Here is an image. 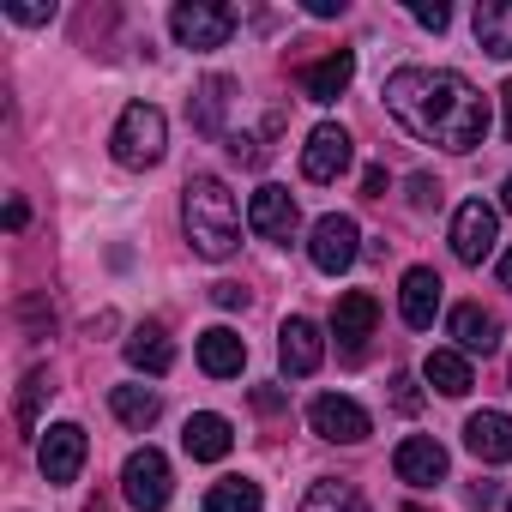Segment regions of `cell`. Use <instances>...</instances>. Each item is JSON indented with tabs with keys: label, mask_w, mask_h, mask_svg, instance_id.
<instances>
[{
	"label": "cell",
	"mask_w": 512,
	"mask_h": 512,
	"mask_svg": "<svg viewBox=\"0 0 512 512\" xmlns=\"http://www.w3.org/2000/svg\"><path fill=\"white\" fill-rule=\"evenodd\" d=\"M386 109L422 145L476 151L488 139V97L464 73H446V67H398L386 79Z\"/></svg>",
	"instance_id": "cell-1"
},
{
	"label": "cell",
	"mask_w": 512,
	"mask_h": 512,
	"mask_svg": "<svg viewBox=\"0 0 512 512\" xmlns=\"http://www.w3.org/2000/svg\"><path fill=\"white\" fill-rule=\"evenodd\" d=\"M181 223H187V241L199 260H229L241 247V205L217 175H193L181 187Z\"/></svg>",
	"instance_id": "cell-2"
},
{
	"label": "cell",
	"mask_w": 512,
	"mask_h": 512,
	"mask_svg": "<svg viewBox=\"0 0 512 512\" xmlns=\"http://www.w3.org/2000/svg\"><path fill=\"white\" fill-rule=\"evenodd\" d=\"M109 151H115L121 169H151V163H163V151H169V121H163V109L127 103L121 121H115V133H109Z\"/></svg>",
	"instance_id": "cell-3"
},
{
	"label": "cell",
	"mask_w": 512,
	"mask_h": 512,
	"mask_svg": "<svg viewBox=\"0 0 512 512\" xmlns=\"http://www.w3.org/2000/svg\"><path fill=\"white\" fill-rule=\"evenodd\" d=\"M308 428H314L320 440H332V446H362V440L374 434V416H368L356 398H344V392H320V398L308 404Z\"/></svg>",
	"instance_id": "cell-4"
},
{
	"label": "cell",
	"mask_w": 512,
	"mask_h": 512,
	"mask_svg": "<svg viewBox=\"0 0 512 512\" xmlns=\"http://www.w3.org/2000/svg\"><path fill=\"white\" fill-rule=\"evenodd\" d=\"M356 253H362V229H356V217L326 211V217L314 223V235H308V260H314L326 278H338V272L356 266Z\"/></svg>",
	"instance_id": "cell-5"
},
{
	"label": "cell",
	"mask_w": 512,
	"mask_h": 512,
	"mask_svg": "<svg viewBox=\"0 0 512 512\" xmlns=\"http://www.w3.org/2000/svg\"><path fill=\"white\" fill-rule=\"evenodd\" d=\"M121 494H127L133 512H163L169 506V458L157 446H139L121 464Z\"/></svg>",
	"instance_id": "cell-6"
},
{
	"label": "cell",
	"mask_w": 512,
	"mask_h": 512,
	"mask_svg": "<svg viewBox=\"0 0 512 512\" xmlns=\"http://www.w3.org/2000/svg\"><path fill=\"white\" fill-rule=\"evenodd\" d=\"M169 31L181 49H223L235 37V13L229 7H211V0H181L169 13Z\"/></svg>",
	"instance_id": "cell-7"
},
{
	"label": "cell",
	"mask_w": 512,
	"mask_h": 512,
	"mask_svg": "<svg viewBox=\"0 0 512 512\" xmlns=\"http://www.w3.org/2000/svg\"><path fill=\"white\" fill-rule=\"evenodd\" d=\"M494 241H500V217H494V205L464 199V205L452 211V253H458L464 266H482L488 253H494Z\"/></svg>",
	"instance_id": "cell-8"
},
{
	"label": "cell",
	"mask_w": 512,
	"mask_h": 512,
	"mask_svg": "<svg viewBox=\"0 0 512 512\" xmlns=\"http://www.w3.org/2000/svg\"><path fill=\"white\" fill-rule=\"evenodd\" d=\"M85 452H91V440H85V428H79V422H55V428L43 434V446H37V464H43V482H73V476L85 470Z\"/></svg>",
	"instance_id": "cell-9"
},
{
	"label": "cell",
	"mask_w": 512,
	"mask_h": 512,
	"mask_svg": "<svg viewBox=\"0 0 512 512\" xmlns=\"http://www.w3.org/2000/svg\"><path fill=\"white\" fill-rule=\"evenodd\" d=\"M296 223H302V211H296V193H290V187H260V193L247 199V229H253V235L290 241Z\"/></svg>",
	"instance_id": "cell-10"
},
{
	"label": "cell",
	"mask_w": 512,
	"mask_h": 512,
	"mask_svg": "<svg viewBox=\"0 0 512 512\" xmlns=\"http://www.w3.org/2000/svg\"><path fill=\"white\" fill-rule=\"evenodd\" d=\"M350 157H356V151H350V133L326 121V127H314L308 145H302V175H308V181H338V175L350 169Z\"/></svg>",
	"instance_id": "cell-11"
},
{
	"label": "cell",
	"mask_w": 512,
	"mask_h": 512,
	"mask_svg": "<svg viewBox=\"0 0 512 512\" xmlns=\"http://www.w3.org/2000/svg\"><path fill=\"white\" fill-rule=\"evenodd\" d=\"M392 470H398V482H410V488H434V482H446V446L428 440V434H410V440H398Z\"/></svg>",
	"instance_id": "cell-12"
},
{
	"label": "cell",
	"mask_w": 512,
	"mask_h": 512,
	"mask_svg": "<svg viewBox=\"0 0 512 512\" xmlns=\"http://www.w3.org/2000/svg\"><path fill=\"white\" fill-rule=\"evenodd\" d=\"M278 362H284L290 380H308V374L326 362V338H320V326H314V320H284V332H278Z\"/></svg>",
	"instance_id": "cell-13"
},
{
	"label": "cell",
	"mask_w": 512,
	"mask_h": 512,
	"mask_svg": "<svg viewBox=\"0 0 512 512\" xmlns=\"http://www.w3.org/2000/svg\"><path fill=\"white\" fill-rule=\"evenodd\" d=\"M440 272L434 266H410L404 272V290H398V314H404V326H416V332H428L434 326V314H440Z\"/></svg>",
	"instance_id": "cell-14"
},
{
	"label": "cell",
	"mask_w": 512,
	"mask_h": 512,
	"mask_svg": "<svg viewBox=\"0 0 512 512\" xmlns=\"http://www.w3.org/2000/svg\"><path fill=\"white\" fill-rule=\"evenodd\" d=\"M374 326H380V302H374L368 290L338 296V308H332V338H338L350 356L362 350V338H374Z\"/></svg>",
	"instance_id": "cell-15"
},
{
	"label": "cell",
	"mask_w": 512,
	"mask_h": 512,
	"mask_svg": "<svg viewBox=\"0 0 512 512\" xmlns=\"http://www.w3.org/2000/svg\"><path fill=\"white\" fill-rule=\"evenodd\" d=\"M350 79H356V55H350V49H332V55H320L314 67H302L308 103H338V97L350 91Z\"/></svg>",
	"instance_id": "cell-16"
},
{
	"label": "cell",
	"mask_w": 512,
	"mask_h": 512,
	"mask_svg": "<svg viewBox=\"0 0 512 512\" xmlns=\"http://www.w3.org/2000/svg\"><path fill=\"white\" fill-rule=\"evenodd\" d=\"M464 446L482 458V464H506L512 458V416L506 410H476L464 422Z\"/></svg>",
	"instance_id": "cell-17"
},
{
	"label": "cell",
	"mask_w": 512,
	"mask_h": 512,
	"mask_svg": "<svg viewBox=\"0 0 512 512\" xmlns=\"http://www.w3.org/2000/svg\"><path fill=\"white\" fill-rule=\"evenodd\" d=\"M199 368H205L211 380H229V374H241V368H247V344H241V332H229V326H211V332H199Z\"/></svg>",
	"instance_id": "cell-18"
},
{
	"label": "cell",
	"mask_w": 512,
	"mask_h": 512,
	"mask_svg": "<svg viewBox=\"0 0 512 512\" xmlns=\"http://www.w3.org/2000/svg\"><path fill=\"white\" fill-rule=\"evenodd\" d=\"M181 446H187V458H199V464H217V458H229L235 434H229V422H223V416L199 410V416H187V428H181Z\"/></svg>",
	"instance_id": "cell-19"
},
{
	"label": "cell",
	"mask_w": 512,
	"mask_h": 512,
	"mask_svg": "<svg viewBox=\"0 0 512 512\" xmlns=\"http://www.w3.org/2000/svg\"><path fill=\"white\" fill-rule=\"evenodd\" d=\"M452 338H458L464 356H488V350H500V320L488 308L464 302V308H452Z\"/></svg>",
	"instance_id": "cell-20"
},
{
	"label": "cell",
	"mask_w": 512,
	"mask_h": 512,
	"mask_svg": "<svg viewBox=\"0 0 512 512\" xmlns=\"http://www.w3.org/2000/svg\"><path fill=\"white\" fill-rule=\"evenodd\" d=\"M127 362H133L139 374H169V368H175V344H169V332H163V326H133V338H127Z\"/></svg>",
	"instance_id": "cell-21"
},
{
	"label": "cell",
	"mask_w": 512,
	"mask_h": 512,
	"mask_svg": "<svg viewBox=\"0 0 512 512\" xmlns=\"http://www.w3.org/2000/svg\"><path fill=\"white\" fill-rule=\"evenodd\" d=\"M422 380L434 386V392H446V398H464L476 380H470V362H464V350H428V362H422Z\"/></svg>",
	"instance_id": "cell-22"
},
{
	"label": "cell",
	"mask_w": 512,
	"mask_h": 512,
	"mask_svg": "<svg viewBox=\"0 0 512 512\" xmlns=\"http://www.w3.org/2000/svg\"><path fill=\"white\" fill-rule=\"evenodd\" d=\"M476 43L500 61H512V0H482L476 7Z\"/></svg>",
	"instance_id": "cell-23"
},
{
	"label": "cell",
	"mask_w": 512,
	"mask_h": 512,
	"mask_svg": "<svg viewBox=\"0 0 512 512\" xmlns=\"http://www.w3.org/2000/svg\"><path fill=\"white\" fill-rule=\"evenodd\" d=\"M229 97H235V79L211 73V79L199 85V97H193V127H199V133H223V109H229Z\"/></svg>",
	"instance_id": "cell-24"
},
{
	"label": "cell",
	"mask_w": 512,
	"mask_h": 512,
	"mask_svg": "<svg viewBox=\"0 0 512 512\" xmlns=\"http://www.w3.org/2000/svg\"><path fill=\"white\" fill-rule=\"evenodd\" d=\"M109 410H115L127 428H139V434H145V428L157 422V410H163V404H157V392H151V386H115V392H109Z\"/></svg>",
	"instance_id": "cell-25"
},
{
	"label": "cell",
	"mask_w": 512,
	"mask_h": 512,
	"mask_svg": "<svg viewBox=\"0 0 512 512\" xmlns=\"http://www.w3.org/2000/svg\"><path fill=\"white\" fill-rule=\"evenodd\" d=\"M260 482H247V476H229L205 494V512H260Z\"/></svg>",
	"instance_id": "cell-26"
},
{
	"label": "cell",
	"mask_w": 512,
	"mask_h": 512,
	"mask_svg": "<svg viewBox=\"0 0 512 512\" xmlns=\"http://www.w3.org/2000/svg\"><path fill=\"white\" fill-rule=\"evenodd\" d=\"M302 512H362V494L350 482H314L308 500H302Z\"/></svg>",
	"instance_id": "cell-27"
},
{
	"label": "cell",
	"mask_w": 512,
	"mask_h": 512,
	"mask_svg": "<svg viewBox=\"0 0 512 512\" xmlns=\"http://www.w3.org/2000/svg\"><path fill=\"white\" fill-rule=\"evenodd\" d=\"M49 392H55V386H49V374H43V368H31V374H25V386H19V404H13V416H19V428H25V434L37 428V410H43V398H49Z\"/></svg>",
	"instance_id": "cell-28"
},
{
	"label": "cell",
	"mask_w": 512,
	"mask_h": 512,
	"mask_svg": "<svg viewBox=\"0 0 512 512\" xmlns=\"http://www.w3.org/2000/svg\"><path fill=\"white\" fill-rule=\"evenodd\" d=\"M410 13H416V25H422V31H446V25H452V13L440 7V0H434V7H410Z\"/></svg>",
	"instance_id": "cell-29"
},
{
	"label": "cell",
	"mask_w": 512,
	"mask_h": 512,
	"mask_svg": "<svg viewBox=\"0 0 512 512\" xmlns=\"http://www.w3.org/2000/svg\"><path fill=\"white\" fill-rule=\"evenodd\" d=\"M7 19H13V25H49L55 7H7Z\"/></svg>",
	"instance_id": "cell-30"
},
{
	"label": "cell",
	"mask_w": 512,
	"mask_h": 512,
	"mask_svg": "<svg viewBox=\"0 0 512 512\" xmlns=\"http://www.w3.org/2000/svg\"><path fill=\"white\" fill-rule=\"evenodd\" d=\"M410 205H440V187L428 175H410Z\"/></svg>",
	"instance_id": "cell-31"
},
{
	"label": "cell",
	"mask_w": 512,
	"mask_h": 512,
	"mask_svg": "<svg viewBox=\"0 0 512 512\" xmlns=\"http://www.w3.org/2000/svg\"><path fill=\"white\" fill-rule=\"evenodd\" d=\"M229 151H235L241 163H260V157H266V151H260V145H253L247 133H229Z\"/></svg>",
	"instance_id": "cell-32"
},
{
	"label": "cell",
	"mask_w": 512,
	"mask_h": 512,
	"mask_svg": "<svg viewBox=\"0 0 512 512\" xmlns=\"http://www.w3.org/2000/svg\"><path fill=\"white\" fill-rule=\"evenodd\" d=\"M362 193H368V199H386V169H380V163L362 169Z\"/></svg>",
	"instance_id": "cell-33"
},
{
	"label": "cell",
	"mask_w": 512,
	"mask_h": 512,
	"mask_svg": "<svg viewBox=\"0 0 512 512\" xmlns=\"http://www.w3.org/2000/svg\"><path fill=\"white\" fill-rule=\"evenodd\" d=\"M211 302H217V308H241V302H247V290H241V284H217V290H211Z\"/></svg>",
	"instance_id": "cell-34"
},
{
	"label": "cell",
	"mask_w": 512,
	"mask_h": 512,
	"mask_svg": "<svg viewBox=\"0 0 512 512\" xmlns=\"http://www.w3.org/2000/svg\"><path fill=\"white\" fill-rule=\"evenodd\" d=\"M392 386H398V392H392V398H398V410H416V380H410V374H398Z\"/></svg>",
	"instance_id": "cell-35"
},
{
	"label": "cell",
	"mask_w": 512,
	"mask_h": 512,
	"mask_svg": "<svg viewBox=\"0 0 512 512\" xmlns=\"http://www.w3.org/2000/svg\"><path fill=\"white\" fill-rule=\"evenodd\" d=\"M308 13H314V19H338V13H344V0H308Z\"/></svg>",
	"instance_id": "cell-36"
},
{
	"label": "cell",
	"mask_w": 512,
	"mask_h": 512,
	"mask_svg": "<svg viewBox=\"0 0 512 512\" xmlns=\"http://www.w3.org/2000/svg\"><path fill=\"white\" fill-rule=\"evenodd\" d=\"M25 217H31V211H25V199H13V205H7V229H25Z\"/></svg>",
	"instance_id": "cell-37"
},
{
	"label": "cell",
	"mask_w": 512,
	"mask_h": 512,
	"mask_svg": "<svg viewBox=\"0 0 512 512\" xmlns=\"http://www.w3.org/2000/svg\"><path fill=\"white\" fill-rule=\"evenodd\" d=\"M500 115H506V139H512V79L500 85Z\"/></svg>",
	"instance_id": "cell-38"
},
{
	"label": "cell",
	"mask_w": 512,
	"mask_h": 512,
	"mask_svg": "<svg viewBox=\"0 0 512 512\" xmlns=\"http://www.w3.org/2000/svg\"><path fill=\"white\" fill-rule=\"evenodd\" d=\"M500 284L512 290V247H506V260H500Z\"/></svg>",
	"instance_id": "cell-39"
},
{
	"label": "cell",
	"mask_w": 512,
	"mask_h": 512,
	"mask_svg": "<svg viewBox=\"0 0 512 512\" xmlns=\"http://www.w3.org/2000/svg\"><path fill=\"white\" fill-rule=\"evenodd\" d=\"M500 205H506V211H512V175H506V187H500Z\"/></svg>",
	"instance_id": "cell-40"
},
{
	"label": "cell",
	"mask_w": 512,
	"mask_h": 512,
	"mask_svg": "<svg viewBox=\"0 0 512 512\" xmlns=\"http://www.w3.org/2000/svg\"><path fill=\"white\" fill-rule=\"evenodd\" d=\"M85 512H103V506H85Z\"/></svg>",
	"instance_id": "cell-41"
},
{
	"label": "cell",
	"mask_w": 512,
	"mask_h": 512,
	"mask_svg": "<svg viewBox=\"0 0 512 512\" xmlns=\"http://www.w3.org/2000/svg\"><path fill=\"white\" fill-rule=\"evenodd\" d=\"M404 512H422V506H404Z\"/></svg>",
	"instance_id": "cell-42"
},
{
	"label": "cell",
	"mask_w": 512,
	"mask_h": 512,
	"mask_svg": "<svg viewBox=\"0 0 512 512\" xmlns=\"http://www.w3.org/2000/svg\"><path fill=\"white\" fill-rule=\"evenodd\" d=\"M506 512H512V500H506Z\"/></svg>",
	"instance_id": "cell-43"
}]
</instances>
